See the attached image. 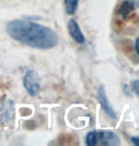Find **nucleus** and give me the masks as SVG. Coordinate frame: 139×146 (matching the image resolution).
Listing matches in <instances>:
<instances>
[{
	"label": "nucleus",
	"instance_id": "nucleus-1",
	"mask_svg": "<svg viewBox=\"0 0 139 146\" xmlns=\"http://www.w3.org/2000/svg\"><path fill=\"white\" fill-rule=\"evenodd\" d=\"M7 31L18 42L41 49H49L58 44V36L51 29L26 20H14L8 24Z\"/></svg>",
	"mask_w": 139,
	"mask_h": 146
},
{
	"label": "nucleus",
	"instance_id": "nucleus-2",
	"mask_svg": "<svg viewBox=\"0 0 139 146\" xmlns=\"http://www.w3.org/2000/svg\"><path fill=\"white\" fill-rule=\"evenodd\" d=\"M85 142L88 146L108 145L115 146L120 143L117 134L111 131H92L86 136Z\"/></svg>",
	"mask_w": 139,
	"mask_h": 146
},
{
	"label": "nucleus",
	"instance_id": "nucleus-3",
	"mask_svg": "<svg viewBox=\"0 0 139 146\" xmlns=\"http://www.w3.org/2000/svg\"><path fill=\"white\" fill-rule=\"evenodd\" d=\"M24 86L31 96H36L40 91L39 76L34 70H28L24 78Z\"/></svg>",
	"mask_w": 139,
	"mask_h": 146
},
{
	"label": "nucleus",
	"instance_id": "nucleus-4",
	"mask_svg": "<svg viewBox=\"0 0 139 146\" xmlns=\"http://www.w3.org/2000/svg\"><path fill=\"white\" fill-rule=\"evenodd\" d=\"M97 98H98V101H99L100 106L102 107V109L104 110V112L106 113V115L113 119H117V114H115V110L112 108V106H110L108 98H107V95L105 92V87H104L103 84H100L99 87H98Z\"/></svg>",
	"mask_w": 139,
	"mask_h": 146
},
{
	"label": "nucleus",
	"instance_id": "nucleus-5",
	"mask_svg": "<svg viewBox=\"0 0 139 146\" xmlns=\"http://www.w3.org/2000/svg\"><path fill=\"white\" fill-rule=\"evenodd\" d=\"M67 28H68V31L70 33L71 37L76 41L77 43L79 44H83L85 42V37L83 35L82 30H80L79 24L76 20L74 19H70L68 21L67 24Z\"/></svg>",
	"mask_w": 139,
	"mask_h": 146
},
{
	"label": "nucleus",
	"instance_id": "nucleus-6",
	"mask_svg": "<svg viewBox=\"0 0 139 146\" xmlns=\"http://www.w3.org/2000/svg\"><path fill=\"white\" fill-rule=\"evenodd\" d=\"M137 7L138 6L132 0H124L118 8V14L124 20H127L131 15V13H134Z\"/></svg>",
	"mask_w": 139,
	"mask_h": 146
},
{
	"label": "nucleus",
	"instance_id": "nucleus-7",
	"mask_svg": "<svg viewBox=\"0 0 139 146\" xmlns=\"http://www.w3.org/2000/svg\"><path fill=\"white\" fill-rule=\"evenodd\" d=\"M78 5H79V0H65V11L70 15L76 13Z\"/></svg>",
	"mask_w": 139,
	"mask_h": 146
},
{
	"label": "nucleus",
	"instance_id": "nucleus-8",
	"mask_svg": "<svg viewBox=\"0 0 139 146\" xmlns=\"http://www.w3.org/2000/svg\"><path fill=\"white\" fill-rule=\"evenodd\" d=\"M132 89L139 98V80H134L132 82Z\"/></svg>",
	"mask_w": 139,
	"mask_h": 146
},
{
	"label": "nucleus",
	"instance_id": "nucleus-9",
	"mask_svg": "<svg viewBox=\"0 0 139 146\" xmlns=\"http://www.w3.org/2000/svg\"><path fill=\"white\" fill-rule=\"evenodd\" d=\"M131 141L132 142L134 143V145L139 146V137H132L131 138Z\"/></svg>",
	"mask_w": 139,
	"mask_h": 146
},
{
	"label": "nucleus",
	"instance_id": "nucleus-10",
	"mask_svg": "<svg viewBox=\"0 0 139 146\" xmlns=\"http://www.w3.org/2000/svg\"><path fill=\"white\" fill-rule=\"evenodd\" d=\"M135 50H136L137 54L139 55V38L135 40Z\"/></svg>",
	"mask_w": 139,
	"mask_h": 146
},
{
	"label": "nucleus",
	"instance_id": "nucleus-11",
	"mask_svg": "<svg viewBox=\"0 0 139 146\" xmlns=\"http://www.w3.org/2000/svg\"><path fill=\"white\" fill-rule=\"evenodd\" d=\"M132 1H134L137 6H139V0H132Z\"/></svg>",
	"mask_w": 139,
	"mask_h": 146
}]
</instances>
